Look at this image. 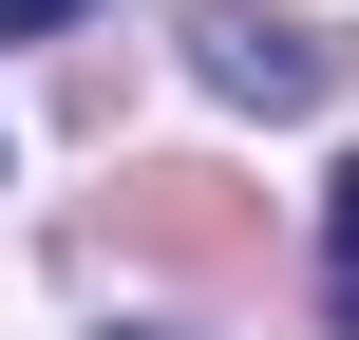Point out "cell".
<instances>
[{"mask_svg":"<svg viewBox=\"0 0 359 340\" xmlns=\"http://www.w3.org/2000/svg\"><path fill=\"white\" fill-rule=\"evenodd\" d=\"M189 38H208V95H246V114H303V95H322V38L265 19V0H208Z\"/></svg>","mask_w":359,"mask_h":340,"instance_id":"1","label":"cell"},{"mask_svg":"<svg viewBox=\"0 0 359 340\" xmlns=\"http://www.w3.org/2000/svg\"><path fill=\"white\" fill-rule=\"evenodd\" d=\"M322 303H341V340H359V170H341V227H322Z\"/></svg>","mask_w":359,"mask_h":340,"instance_id":"2","label":"cell"},{"mask_svg":"<svg viewBox=\"0 0 359 340\" xmlns=\"http://www.w3.org/2000/svg\"><path fill=\"white\" fill-rule=\"evenodd\" d=\"M57 19H76V0H0V38H57Z\"/></svg>","mask_w":359,"mask_h":340,"instance_id":"3","label":"cell"}]
</instances>
